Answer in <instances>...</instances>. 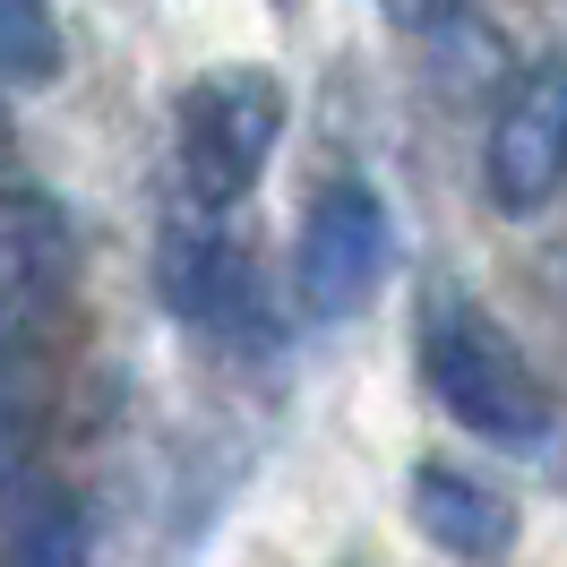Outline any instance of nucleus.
Returning <instances> with one entry per match:
<instances>
[{"label": "nucleus", "instance_id": "7ed1b4c3", "mask_svg": "<svg viewBox=\"0 0 567 567\" xmlns=\"http://www.w3.org/2000/svg\"><path fill=\"white\" fill-rule=\"evenodd\" d=\"M395 258V224L379 207L370 181H336L310 198V224H301V249H292V284H301V310L319 319H344L361 310L379 284H388Z\"/></svg>", "mask_w": 567, "mask_h": 567}, {"label": "nucleus", "instance_id": "f03ea898", "mask_svg": "<svg viewBox=\"0 0 567 567\" xmlns=\"http://www.w3.org/2000/svg\"><path fill=\"white\" fill-rule=\"evenodd\" d=\"M284 138V86L267 70H215L181 95V189L207 215L241 207Z\"/></svg>", "mask_w": 567, "mask_h": 567}, {"label": "nucleus", "instance_id": "9d476101", "mask_svg": "<svg viewBox=\"0 0 567 567\" xmlns=\"http://www.w3.org/2000/svg\"><path fill=\"white\" fill-rule=\"evenodd\" d=\"M52 78H61L52 0H0V86H52Z\"/></svg>", "mask_w": 567, "mask_h": 567}, {"label": "nucleus", "instance_id": "9b49d317", "mask_svg": "<svg viewBox=\"0 0 567 567\" xmlns=\"http://www.w3.org/2000/svg\"><path fill=\"white\" fill-rule=\"evenodd\" d=\"M18 464H27V439H18V413L0 404V498L18 491Z\"/></svg>", "mask_w": 567, "mask_h": 567}, {"label": "nucleus", "instance_id": "6e6552de", "mask_svg": "<svg viewBox=\"0 0 567 567\" xmlns=\"http://www.w3.org/2000/svg\"><path fill=\"white\" fill-rule=\"evenodd\" d=\"M0 567H86V507L70 491H35L0 525Z\"/></svg>", "mask_w": 567, "mask_h": 567}, {"label": "nucleus", "instance_id": "0eeeda50", "mask_svg": "<svg viewBox=\"0 0 567 567\" xmlns=\"http://www.w3.org/2000/svg\"><path fill=\"white\" fill-rule=\"evenodd\" d=\"M413 525L464 567H491L516 550V507L491 491V482H473L456 464H422L413 473Z\"/></svg>", "mask_w": 567, "mask_h": 567}, {"label": "nucleus", "instance_id": "1a4fd4ad", "mask_svg": "<svg viewBox=\"0 0 567 567\" xmlns=\"http://www.w3.org/2000/svg\"><path fill=\"white\" fill-rule=\"evenodd\" d=\"M388 9H395V27H413V43H422L430 61H456V78H498L507 70L498 35L482 18H464L456 0H388Z\"/></svg>", "mask_w": 567, "mask_h": 567}, {"label": "nucleus", "instance_id": "423d86ee", "mask_svg": "<svg viewBox=\"0 0 567 567\" xmlns=\"http://www.w3.org/2000/svg\"><path fill=\"white\" fill-rule=\"evenodd\" d=\"M155 284H164V301L189 327H241L258 310V267L215 224H181L173 241H164V258H155Z\"/></svg>", "mask_w": 567, "mask_h": 567}, {"label": "nucleus", "instance_id": "f257e3e1", "mask_svg": "<svg viewBox=\"0 0 567 567\" xmlns=\"http://www.w3.org/2000/svg\"><path fill=\"white\" fill-rule=\"evenodd\" d=\"M422 370L430 388H439V404L456 413L473 439H491V447H507V456H533L542 439H550V388L533 379L525 344L507 336V327L473 301V292H430L422 301Z\"/></svg>", "mask_w": 567, "mask_h": 567}, {"label": "nucleus", "instance_id": "20e7f679", "mask_svg": "<svg viewBox=\"0 0 567 567\" xmlns=\"http://www.w3.org/2000/svg\"><path fill=\"white\" fill-rule=\"evenodd\" d=\"M491 198L507 215H542L567 181V52L516 78V95L491 121Z\"/></svg>", "mask_w": 567, "mask_h": 567}, {"label": "nucleus", "instance_id": "39448f33", "mask_svg": "<svg viewBox=\"0 0 567 567\" xmlns=\"http://www.w3.org/2000/svg\"><path fill=\"white\" fill-rule=\"evenodd\" d=\"M70 301V215L9 189L0 198V353H27Z\"/></svg>", "mask_w": 567, "mask_h": 567}]
</instances>
